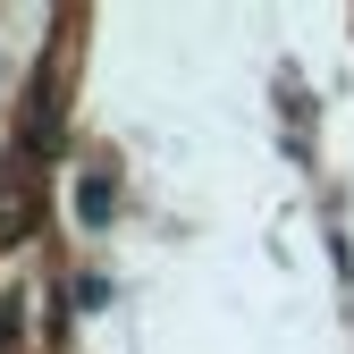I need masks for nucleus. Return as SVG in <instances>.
<instances>
[{
	"label": "nucleus",
	"instance_id": "1",
	"mask_svg": "<svg viewBox=\"0 0 354 354\" xmlns=\"http://www.w3.org/2000/svg\"><path fill=\"white\" fill-rule=\"evenodd\" d=\"M0 346H9V313H0Z\"/></svg>",
	"mask_w": 354,
	"mask_h": 354
}]
</instances>
